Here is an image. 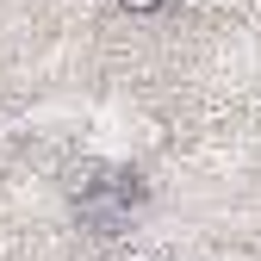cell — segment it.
I'll use <instances>...</instances> for the list:
<instances>
[{
	"instance_id": "obj_1",
	"label": "cell",
	"mask_w": 261,
	"mask_h": 261,
	"mask_svg": "<svg viewBox=\"0 0 261 261\" xmlns=\"http://www.w3.org/2000/svg\"><path fill=\"white\" fill-rule=\"evenodd\" d=\"M143 212V180L137 174H100L75 193V218L87 224L93 237H124Z\"/></svg>"
},
{
	"instance_id": "obj_2",
	"label": "cell",
	"mask_w": 261,
	"mask_h": 261,
	"mask_svg": "<svg viewBox=\"0 0 261 261\" xmlns=\"http://www.w3.org/2000/svg\"><path fill=\"white\" fill-rule=\"evenodd\" d=\"M118 7H124V13H137V19H149V13L168 7V0H118Z\"/></svg>"
}]
</instances>
